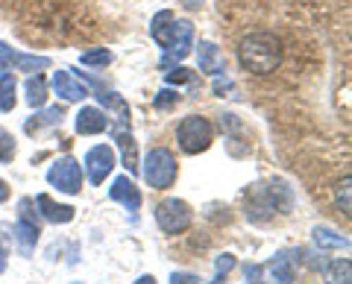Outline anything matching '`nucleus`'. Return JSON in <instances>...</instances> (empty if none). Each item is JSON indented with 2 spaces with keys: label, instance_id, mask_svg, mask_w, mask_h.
Returning a JSON list of instances; mask_svg holds the SVG:
<instances>
[{
  "label": "nucleus",
  "instance_id": "1",
  "mask_svg": "<svg viewBox=\"0 0 352 284\" xmlns=\"http://www.w3.org/2000/svg\"><path fill=\"white\" fill-rule=\"evenodd\" d=\"M150 36L162 47V71H170L194 47V24L185 18H176L170 9H162V12L153 15Z\"/></svg>",
  "mask_w": 352,
  "mask_h": 284
},
{
  "label": "nucleus",
  "instance_id": "2",
  "mask_svg": "<svg viewBox=\"0 0 352 284\" xmlns=\"http://www.w3.org/2000/svg\"><path fill=\"white\" fill-rule=\"evenodd\" d=\"M238 59L241 64L256 73V76H270L273 71H279V64L285 59V50H282V41L273 36V32H250L244 36L238 47Z\"/></svg>",
  "mask_w": 352,
  "mask_h": 284
},
{
  "label": "nucleus",
  "instance_id": "3",
  "mask_svg": "<svg viewBox=\"0 0 352 284\" xmlns=\"http://www.w3.org/2000/svg\"><path fill=\"white\" fill-rule=\"evenodd\" d=\"M176 141H179L182 152H188V156H197V152H206L212 147L214 141V129L208 123L206 117L200 115H188L179 120V126H176Z\"/></svg>",
  "mask_w": 352,
  "mask_h": 284
},
{
  "label": "nucleus",
  "instance_id": "4",
  "mask_svg": "<svg viewBox=\"0 0 352 284\" xmlns=\"http://www.w3.org/2000/svg\"><path fill=\"white\" fill-rule=\"evenodd\" d=\"M176 173H179V167H176V158H173L170 150L156 147V150L147 152V158H144V182L150 185V188L168 191L170 185L176 182Z\"/></svg>",
  "mask_w": 352,
  "mask_h": 284
},
{
  "label": "nucleus",
  "instance_id": "5",
  "mask_svg": "<svg viewBox=\"0 0 352 284\" xmlns=\"http://www.w3.org/2000/svg\"><path fill=\"white\" fill-rule=\"evenodd\" d=\"M276 193H279V188H270V185H252L250 193L244 196L247 217H250L252 223L270 220L273 211H288L282 202H276Z\"/></svg>",
  "mask_w": 352,
  "mask_h": 284
},
{
  "label": "nucleus",
  "instance_id": "6",
  "mask_svg": "<svg viewBox=\"0 0 352 284\" xmlns=\"http://www.w3.org/2000/svg\"><path fill=\"white\" fill-rule=\"evenodd\" d=\"M191 220H194V211H191V205L182 202V200H164L156 205V223L164 235L188 232Z\"/></svg>",
  "mask_w": 352,
  "mask_h": 284
},
{
  "label": "nucleus",
  "instance_id": "7",
  "mask_svg": "<svg viewBox=\"0 0 352 284\" xmlns=\"http://www.w3.org/2000/svg\"><path fill=\"white\" fill-rule=\"evenodd\" d=\"M41 237V226L36 220V211H32V200H21L18 202V223H15V240L24 255H32Z\"/></svg>",
  "mask_w": 352,
  "mask_h": 284
},
{
  "label": "nucleus",
  "instance_id": "8",
  "mask_svg": "<svg viewBox=\"0 0 352 284\" xmlns=\"http://www.w3.org/2000/svg\"><path fill=\"white\" fill-rule=\"evenodd\" d=\"M47 182L53 185V188H59L62 193L74 196V193L82 191V167L76 165V158L65 156V158H59L56 165L47 170Z\"/></svg>",
  "mask_w": 352,
  "mask_h": 284
},
{
  "label": "nucleus",
  "instance_id": "9",
  "mask_svg": "<svg viewBox=\"0 0 352 284\" xmlns=\"http://www.w3.org/2000/svg\"><path fill=\"white\" fill-rule=\"evenodd\" d=\"M85 170H88V182L91 185H103L106 176L115 170V152L112 147L97 144L85 152Z\"/></svg>",
  "mask_w": 352,
  "mask_h": 284
},
{
  "label": "nucleus",
  "instance_id": "10",
  "mask_svg": "<svg viewBox=\"0 0 352 284\" xmlns=\"http://www.w3.org/2000/svg\"><path fill=\"white\" fill-rule=\"evenodd\" d=\"M76 132L80 135H100L109 129V115L103 112V108L97 106H82L80 112H76V120H74Z\"/></svg>",
  "mask_w": 352,
  "mask_h": 284
},
{
  "label": "nucleus",
  "instance_id": "11",
  "mask_svg": "<svg viewBox=\"0 0 352 284\" xmlns=\"http://www.w3.org/2000/svg\"><path fill=\"white\" fill-rule=\"evenodd\" d=\"M53 88H56V94L62 97L65 103H80V100H85V97L91 94L71 71H56L53 73Z\"/></svg>",
  "mask_w": 352,
  "mask_h": 284
},
{
  "label": "nucleus",
  "instance_id": "12",
  "mask_svg": "<svg viewBox=\"0 0 352 284\" xmlns=\"http://www.w3.org/2000/svg\"><path fill=\"white\" fill-rule=\"evenodd\" d=\"M109 196H112L115 202L124 205L126 211H138L141 209V191L135 188L132 176H118L112 182V188H109Z\"/></svg>",
  "mask_w": 352,
  "mask_h": 284
},
{
  "label": "nucleus",
  "instance_id": "13",
  "mask_svg": "<svg viewBox=\"0 0 352 284\" xmlns=\"http://www.w3.org/2000/svg\"><path fill=\"white\" fill-rule=\"evenodd\" d=\"M50 59L47 56H27V53H12L3 50L0 53V73H6V68H18V71H36V68H47Z\"/></svg>",
  "mask_w": 352,
  "mask_h": 284
},
{
  "label": "nucleus",
  "instance_id": "14",
  "mask_svg": "<svg viewBox=\"0 0 352 284\" xmlns=\"http://www.w3.org/2000/svg\"><path fill=\"white\" fill-rule=\"evenodd\" d=\"M296 261H300V252H294V249H285L279 252L276 258L270 261V276L276 279L279 284H291L294 281V272H296Z\"/></svg>",
  "mask_w": 352,
  "mask_h": 284
},
{
  "label": "nucleus",
  "instance_id": "15",
  "mask_svg": "<svg viewBox=\"0 0 352 284\" xmlns=\"http://www.w3.org/2000/svg\"><path fill=\"white\" fill-rule=\"evenodd\" d=\"M197 62H200V71L208 76H220L226 71L223 56H220V50L212 45V41H200V45H197Z\"/></svg>",
  "mask_w": 352,
  "mask_h": 284
},
{
  "label": "nucleus",
  "instance_id": "16",
  "mask_svg": "<svg viewBox=\"0 0 352 284\" xmlns=\"http://www.w3.org/2000/svg\"><path fill=\"white\" fill-rule=\"evenodd\" d=\"M36 205H38V211H41V217L44 220H50V223H71L74 220V209L71 205H59V202H53L47 193H38V200H36Z\"/></svg>",
  "mask_w": 352,
  "mask_h": 284
},
{
  "label": "nucleus",
  "instance_id": "17",
  "mask_svg": "<svg viewBox=\"0 0 352 284\" xmlns=\"http://www.w3.org/2000/svg\"><path fill=\"white\" fill-rule=\"evenodd\" d=\"M115 141H118V147L120 152H124V167L129 170V176L132 173H138V147H135V138H132V132H126L124 126H118L115 129Z\"/></svg>",
  "mask_w": 352,
  "mask_h": 284
},
{
  "label": "nucleus",
  "instance_id": "18",
  "mask_svg": "<svg viewBox=\"0 0 352 284\" xmlns=\"http://www.w3.org/2000/svg\"><path fill=\"white\" fill-rule=\"evenodd\" d=\"M62 117H65V108H62V106H50V108H44V112L32 115V117L27 120V123H24V132H27V135H36V132H41L44 126L62 123Z\"/></svg>",
  "mask_w": 352,
  "mask_h": 284
},
{
  "label": "nucleus",
  "instance_id": "19",
  "mask_svg": "<svg viewBox=\"0 0 352 284\" xmlns=\"http://www.w3.org/2000/svg\"><path fill=\"white\" fill-rule=\"evenodd\" d=\"M323 276H326L329 284H349L352 281V264L346 258H338V261H332V264L323 267Z\"/></svg>",
  "mask_w": 352,
  "mask_h": 284
},
{
  "label": "nucleus",
  "instance_id": "20",
  "mask_svg": "<svg viewBox=\"0 0 352 284\" xmlns=\"http://www.w3.org/2000/svg\"><path fill=\"white\" fill-rule=\"evenodd\" d=\"M27 103L32 108H41L44 103H47V80H44L41 73L30 76L27 80Z\"/></svg>",
  "mask_w": 352,
  "mask_h": 284
},
{
  "label": "nucleus",
  "instance_id": "21",
  "mask_svg": "<svg viewBox=\"0 0 352 284\" xmlns=\"http://www.w3.org/2000/svg\"><path fill=\"white\" fill-rule=\"evenodd\" d=\"M311 235H314V244L320 249H346L349 246V240L344 235H338V232H332V228H326V226H317Z\"/></svg>",
  "mask_w": 352,
  "mask_h": 284
},
{
  "label": "nucleus",
  "instance_id": "22",
  "mask_svg": "<svg viewBox=\"0 0 352 284\" xmlns=\"http://www.w3.org/2000/svg\"><path fill=\"white\" fill-rule=\"evenodd\" d=\"M97 100H100V106H106V108H112V112H118V120H129V106L124 103V97L120 94H115V91H106L103 85L97 88Z\"/></svg>",
  "mask_w": 352,
  "mask_h": 284
},
{
  "label": "nucleus",
  "instance_id": "23",
  "mask_svg": "<svg viewBox=\"0 0 352 284\" xmlns=\"http://www.w3.org/2000/svg\"><path fill=\"white\" fill-rule=\"evenodd\" d=\"M18 85H15V76L12 73H0V112H12L15 103H18Z\"/></svg>",
  "mask_w": 352,
  "mask_h": 284
},
{
  "label": "nucleus",
  "instance_id": "24",
  "mask_svg": "<svg viewBox=\"0 0 352 284\" xmlns=\"http://www.w3.org/2000/svg\"><path fill=\"white\" fill-rule=\"evenodd\" d=\"M80 62L85 64V68H106V64L112 62V50H106V47H100V50H85L82 56H80Z\"/></svg>",
  "mask_w": 352,
  "mask_h": 284
},
{
  "label": "nucleus",
  "instance_id": "25",
  "mask_svg": "<svg viewBox=\"0 0 352 284\" xmlns=\"http://www.w3.org/2000/svg\"><path fill=\"white\" fill-rule=\"evenodd\" d=\"M12 158H15V138L6 129H0V165H6Z\"/></svg>",
  "mask_w": 352,
  "mask_h": 284
},
{
  "label": "nucleus",
  "instance_id": "26",
  "mask_svg": "<svg viewBox=\"0 0 352 284\" xmlns=\"http://www.w3.org/2000/svg\"><path fill=\"white\" fill-rule=\"evenodd\" d=\"M179 103V91H173V88H162L156 97H153V106L156 108H170Z\"/></svg>",
  "mask_w": 352,
  "mask_h": 284
},
{
  "label": "nucleus",
  "instance_id": "27",
  "mask_svg": "<svg viewBox=\"0 0 352 284\" xmlns=\"http://www.w3.org/2000/svg\"><path fill=\"white\" fill-rule=\"evenodd\" d=\"M182 82H194V71H188V68L168 71V85H182Z\"/></svg>",
  "mask_w": 352,
  "mask_h": 284
},
{
  "label": "nucleus",
  "instance_id": "28",
  "mask_svg": "<svg viewBox=\"0 0 352 284\" xmlns=\"http://www.w3.org/2000/svg\"><path fill=\"white\" fill-rule=\"evenodd\" d=\"M338 200H340V209H344V214H349V176H344V182H340Z\"/></svg>",
  "mask_w": 352,
  "mask_h": 284
},
{
  "label": "nucleus",
  "instance_id": "29",
  "mask_svg": "<svg viewBox=\"0 0 352 284\" xmlns=\"http://www.w3.org/2000/svg\"><path fill=\"white\" fill-rule=\"evenodd\" d=\"M232 267H235V255H220L217 258V272H220V276H226Z\"/></svg>",
  "mask_w": 352,
  "mask_h": 284
},
{
  "label": "nucleus",
  "instance_id": "30",
  "mask_svg": "<svg viewBox=\"0 0 352 284\" xmlns=\"http://www.w3.org/2000/svg\"><path fill=\"white\" fill-rule=\"evenodd\" d=\"M170 284H200V279L191 276V272H173V276H170Z\"/></svg>",
  "mask_w": 352,
  "mask_h": 284
},
{
  "label": "nucleus",
  "instance_id": "31",
  "mask_svg": "<svg viewBox=\"0 0 352 284\" xmlns=\"http://www.w3.org/2000/svg\"><path fill=\"white\" fill-rule=\"evenodd\" d=\"M212 88H214V94L223 97V91H226V88H232V82H229V80H220V76H214V85H212Z\"/></svg>",
  "mask_w": 352,
  "mask_h": 284
},
{
  "label": "nucleus",
  "instance_id": "32",
  "mask_svg": "<svg viewBox=\"0 0 352 284\" xmlns=\"http://www.w3.org/2000/svg\"><path fill=\"white\" fill-rule=\"evenodd\" d=\"M244 276L250 279V284H256V281H258V276H261V267H256V264L244 267Z\"/></svg>",
  "mask_w": 352,
  "mask_h": 284
},
{
  "label": "nucleus",
  "instance_id": "33",
  "mask_svg": "<svg viewBox=\"0 0 352 284\" xmlns=\"http://www.w3.org/2000/svg\"><path fill=\"white\" fill-rule=\"evenodd\" d=\"M182 6L188 9V12H194V9H200V6H203V0H182Z\"/></svg>",
  "mask_w": 352,
  "mask_h": 284
},
{
  "label": "nucleus",
  "instance_id": "34",
  "mask_svg": "<svg viewBox=\"0 0 352 284\" xmlns=\"http://www.w3.org/2000/svg\"><path fill=\"white\" fill-rule=\"evenodd\" d=\"M9 200V185L3 182V179H0V205H3Z\"/></svg>",
  "mask_w": 352,
  "mask_h": 284
},
{
  "label": "nucleus",
  "instance_id": "35",
  "mask_svg": "<svg viewBox=\"0 0 352 284\" xmlns=\"http://www.w3.org/2000/svg\"><path fill=\"white\" fill-rule=\"evenodd\" d=\"M132 284H159V281H156V276H141L138 281H132Z\"/></svg>",
  "mask_w": 352,
  "mask_h": 284
},
{
  "label": "nucleus",
  "instance_id": "36",
  "mask_svg": "<svg viewBox=\"0 0 352 284\" xmlns=\"http://www.w3.org/2000/svg\"><path fill=\"white\" fill-rule=\"evenodd\" d=\"M3 270H6V249L0 246V272H3Z\"/></svg>",
  "mask_w": 352,
  "mask_h": 284
},
{
  "label": "nucleus",
  "instance_id": "37",
  "mask_svg": "<svg viewBox=\"0 0 352 284\" xmlns=\"http://www.w3.org/2000/svg\"><path fill=\"white\" fill-rule=\"evenodd\" d=\"M223 279H226V276H220V272H217V279H214L212 284H223Z\"/></svg>",
  "mask_w": 352,
  "mask_h": 284
},
{
  "label": "nucleus",
  "instance_id": "38",
  "mask_svg": "<svg viewBox=\"0 0 352 284\" xmlns=\"http://www.w3.org/2000/svg\"><path fill=\"white\" fill-rule=\"evenodd\" d=\"M256 284H258V281H256Z\"/></svg>",
  "mask_w": 352,
  "mask_h": 284
}]
</instances>
